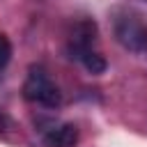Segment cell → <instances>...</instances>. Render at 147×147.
I'll use <instances>...</instances> for the list:
<instances>
[{
  "label": "cell",
  "mask_w": 147,
  "mask_h": 147,
  "mask_svg": "<svg viewBox=\"0 0 147 147\" xmlns=\"http://www.w3.org/2000/svg\"><path fill=\"white\" fill-rule=\"evenodd\" d=\"M23 96L32 103H41L46 108H55L62 103V94L60 90L55 87V83L48 78V74L41 69V67H32L28 78H25V85H23Z\"/></svg>",
  "instance_id": "6da1fadb"
},
{
  "label": "cell",
  "mask_w": 147,
  "mask_h": 147,
  "mask_svg": "<svg viewBox=\"0 0 147 147\" xmlns=\"http://www.w3.org/2000/svg\"><path fill=\"white\" fill-rule=\"evenodd\" d=\"M115 37L117 41L129 51H145L147 48V25L136 16H122L115 23Z\"/></svg>",
  "instance_id": "7a4b0ae2"
},
{
  "label": "cell",
  "mask_w": 147,
  "mask_h": 147,
  "mask_svg": "<svg viewBox=\"0 0 147 147\" xmlns=\"http://www.w3.org/2000/svg\"><path fill=\"white\" fill-rule=\"evenodd\" d=\"M94 39H96V23L90 21V18L87 21H80L76 25L74 34H71V39H69V46H67L69 57L71 60H80L87 51H92Z\"/></svg>",
  "instance_id": "3957f363"
},
{
  "label": "cell",
  "mask_w": 147,
  "mask_h": 147,
  "mask_svg": "<svg viewBox=\"0 0 147 147\" xmlns=\"http://www.w3.org/2000/svg\"><path fill=\"white\" fill-rule=\"evenodd\" d=\"M78 142V129L76 124H57L51 126V131L44 133V145L46 147H76Z\"/></svg>",
  "instance_id": "277c9868"
},
{
  "label": "cell",
  "mask_w": 147,
  "mask_h": 147,
  "mask_svg": "<svg viewBox=\"0 0 147 147\" xmlns=\"http://www.w3.org/2000/svg\"><path fill=\"white\" fill-rule=\"evenodd\" d=\"M80 62L85 64V69L90 71V74H103L106 71V60H103V55H99V53H94V51H87L83 57H80Z\"/></svg>",
  "instance_id": "5b68a950"
},
{
  "label": "cell",
  "mask_w": 147,
  "mask_h": 147,
  "mask_svg": "<svg viewBox=\"0 0 147 147\" xmlns=\"http://www.w3.org/2000/svg\"><path fill=\"white\" fill-rule=\"evenodd\" d=\"M9 57H11V44H9V39L5 34H0V69L7 67Z\"/></svg>",
  "instance_id": "8992f818"
},
{
  "label": "cell",
  "mask_w": 147,
  "mask_h": 147,
  "mask_svg": "<svg viewBox=\"0 0 147 147\" xmlns=\"http://www.w3.org/2000/svg\"><path fill=\"white\" fill-rule=\"evenodd\" d=\"M2 126H5V115L0 113V131H2Z\"/></svg>",
  "instance_id": "52a82bcc"
}]
</instances>
